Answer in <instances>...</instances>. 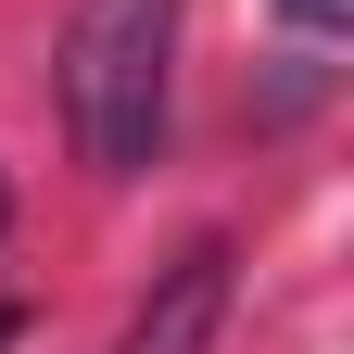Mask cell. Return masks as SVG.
Returning <instances> with one entry per match:
<instances>
[{
    "label": "cell",
    "instance_id": "obj_1",
    "mask_svg": "<svg viewBox=\"0 0 354 354\" xmlns=\"http://www.w3.org/2000/svg\"><path fill=\"white\" fill-rule=\"evenodd\" d=\"M165 76H177V0H76L51 102L88 177H140L165 152Z\"/></svg>",
    "mask_w": 354,
    "mask_h": 354
},
{
    "label": "cell",
    "instance_id": "obj_4",
    "mask_svg": "<svg viewBox=\"0 0 354 354\" xmlns=\"http://www.w3.org/2000/svg\"><path fill=\"white\" fill-rule=\"evenodd\" d=\"M0 228H13V190H0Z\"/></svg>",
    "mask_w": 354,
    "mask_h": 354
},
{
    "label": "cell",
    "instance_id": "obj_3",
    "mask_svg": "<svg viewBox=\"0 0 354 354\" xmlns=\"http://www.w3.org/2000/svg\"><path fill=\"white\" fill-rule=\"evenodd\" d=\"M279 13H291L304 38H329V26H342V0H279Z\"/></svg>",
    "mask_w": 354,
    "mask_h": 354
},
{
    "label": "cell",
    "instance_id": "obj_2",
    "mask_svg": "<svg viewBox=\"0 0 354 354\" xmlns=\"http://www.w3.org/2000/svg\"><path fill=\"white\" fill-rule=\"evenodd\" d=\"M228 266H241V253L203 228V241L140 291V317H127V342H114V354H215V329H228Z\"/></svg>",
    "mask_w": 354,
    "mask_h": 354
}]
</instances>
